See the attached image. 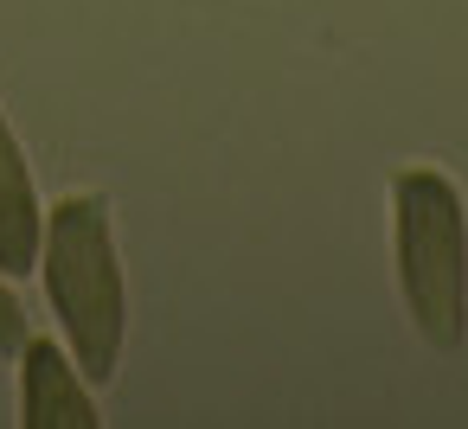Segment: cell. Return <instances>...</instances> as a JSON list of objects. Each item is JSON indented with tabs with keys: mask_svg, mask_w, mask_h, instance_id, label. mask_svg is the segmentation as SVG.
<instances>
[{
	"mask_svg": "<svg viewBox=\"0 0 468 429\" xmlns=\"http://www.w3.org/2000/svg\"><path fill=\"white\" fill-rule=\"evenodd\" d=\"M27 340H33V333H27V308H20V295L7 288V276H0V359H14Z\"/></svg>",
	"mask_w": 468,
	"mask_h": 429,
	"instance_id": "5",
	"label": "cell"
},
{
	"mask_svg": "<svg viewBox=\"0 0 468 429\" xmlns=\"http://www.w3.org/2000/svg\"><path fill=\"white\" fill-rule=\"evenodd\" d=\"M20 423L27 429H97V403L78 378V359L58 352V340L20 346Z\"/></svg>",
	"mask_w": 468,
	"mask_h": 429,
	"instance_id": "3",
	"label": "cell"
},
{
	"mask_svg": "<svg viewBox=\"0 0 468 429\" xmlns=\"http://www.w3.org/2000/svg\"><path fill=\"white\" fill-rule=\"evenodd\" d=\"M39 237H46V212L33 193V167L20 154V135L7 129V110H0V276H27L39 269Z\"/></svg>",
	"mask_w": 468,
	"mask_h": 429,
	"instance_id": "4",
	"label": "cell"
},
{
	"mask_svg": "<svg viewBox=\"0 0 468 429\" xmlns=\"http://www.w3.org/2000/svg\"><path fill=\"white\" fill-rule=\"evenodd\" d=\"M39 269L52 314L65 327V346L84 378L110 384L122 365V327H129V295H122V263H116V231L110 205L97 193H71L52 205L46 237H39Z\"/></svg>",
	"mask_w": 468,
	"mask_h": 429,
	"instance_id": "1",
	"label": "cell"
},
{
	"mask_svg": "<svg viewBox=\"0 0 468 429\" xmlns=\"http://www.w3.org/2000/svg\"><path fill=\"white\" fill-rule=\"evenodd\" d=\"M391 237L410 327L436 352H455L468 340V212L455 180L436 167H404L391 180Z\"/></svg>",
	"mask_w": 468,
	"mask_h": 429,
	"instance_id": "2",
	"label": "cell"
}]
</instances>
